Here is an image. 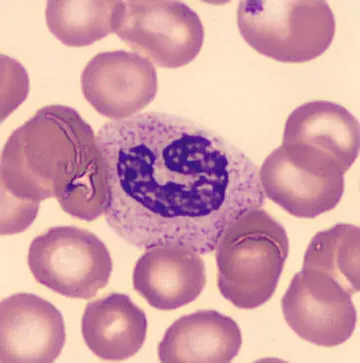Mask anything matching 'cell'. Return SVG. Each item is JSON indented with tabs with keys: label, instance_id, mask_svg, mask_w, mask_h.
I'll return each mask as SVG.
<instances>
[{
	"label": "cell",
	"instance_id": "6da1fadb",
	"mask_svg": "<svg viewBox=\"0 0 360 363\" xmlns=\"http://www.w3.org/2000/svg\"><path fill=\"white\" fill-rule=\"evenodd\" d=\"M109 228L138 250L174 245L208 255L225 229L265 204L259 169L218 133L189 118L143 112L104 123Z\"/></svg>",
	"mask_w": 360,
	"mask_h": 363
},
{
	"label": "cell",
	"instance_id": "9c48e42d",
	"mask_svg": "<svg viewBox=\"0 0 360 363\" xmlns=\"http://www.w3.org/2000/svg\"><path fill=\"white\" fill-rule=\"evenodd\" d=\"M80 84L90 106L113 121L136 116L152 104L158 91L152 60L126 50L97 53L84 67Z\"/></svg>",
	"mask_w": 360,
	"mask_h": 363
},
{
	"label": "cell",
	"instance_id": "ba28073f",
	"mask_svg": "<svg viewBox=\"0 0 360 363\" xmlns=\"http://www.w3.org/2000/svg\"><path fill=\"white\" fill-rule=\"evenodd\" d=\"M284 319L303 340L334 347L354 335L357 313L352 296L323 272H298L281 299Z\"/></svg>",
	"mask_w": 360,
	"mask_h": 363
},
{
	"label": "cell",
	"instance_id": "2e32d148",
	"mask_svg": "<svg viewBox=\"0 0 360 363\" xmlns=\"http://www.w3.org/2000/svg\"><path fill=\"white\" fill-rule=\"evenodd\" d=\"M360 231L339 223L313 236L306 248L303 269L323 272L352 296L359 291Z\"/></svg>",
	"mask_w": 360,
	"mask_h": 363
},
{
	"label": "cell",
	"instance_id": "3957f363",
	"mask_svg": "<svg viewBox=\"0 0 360 363\" xmlns=\"http://www.w3.org/2000/svg\"><path fill=\"white\" fill-rule=\"evenodd\" d=\"M288 253L286 228L262 207L247 211L216 245L220 294L240 309L264 306L276 291Z\"/></svg>",
	"mask_w": 360,
	"mask_h": 363
},
{
	"label": "cell",
	"instance_id": "7c38bea8",
	"mask_svg": "<svg viewBox=\"0 0 360 363\" xmlns=\"http://www.w3.org/2000/svg\"><path fill=\"white\" fill-rule=\"evenodd\" d=\"M242 345V331L232 318L216 311H199L167 328L157 355L164 363H227Z\"/></svg>",
	"mask_w": 360,
	"mask_h": 363
},
{
	"label": "cell",
	"instance_id": "9a60e30c",
	"mask_svg": "<svg viewBox=\"0 0 360 363\" xmlns=\"http://www.w3.org/2000/svg\"><path fill=\"white\" fill-rule=\"evenodd\" d=\"M118 0H50L46 4V26L69 48L94 45L113 33Z\"/></svg>",
	"mask_w": 360,
	"mask_h": 363
},
{
	"label": "cell",
	"instance_id": "30bf717a",
	"mask_svg": "<svg viewBox=\"0 0 360 363\" xmlns=\"http://www.w3.org/2000/svg\"><path fill=\"white\" fill-rule=\"evenodd\" d=\"M67 340L62 314L33 294H12L0 302V362L50 363Z\"/></svg>",
	"mask_w": 360,
	"mask_h": 363
},
{
	"label": "cell",
	"instance_id": "5b68a950",
	"mask_svg": "<svg viewBox=\"0 0 360 363\" xmlns=\"http://www.w3.org/2000/svg\"><path fill=\"white\" fill-rule=\"evenodd\" d=\"M113 33L162 68L186 67L204 43L201 17L175 0H118Z\"/></svg>",
	"mask_w": 360,
	"mask_h": 363
},
{
	"label": "cell",
	"instance_id": "52a82bcc",
	"mask_svg": "<svg viewBox=\"0 0 360 363\" xmlns=\"http://www.w3.org/2000/svg\"><path fill=\"white\" fill-rule=\"evenodd\" d=\"M281 146L287 158L308 174L344 177L359 155V123L334 102H306L287 118Z\"/></svg>",
	"mask_w": 360,
	"mask_h": 363
},
{
	"label": "cell",
	"instance_id": "8fae6325",
	"mask_svg": "<svg viewBox=\"0 0 360 363\" xmlns=\"http://www.w3.org/2000/svg\"><path fill=\"white\" fill-rule=\"evenodd\" d=\"M133 287L152 308L175 311L196 301L206 285L203 257L181 246L147 248L136 262Z\"/></svg>",
	"mask_w": 360,
	"mask_h": 363
},
{
	"label": "cell",
	"instance_id": "5bb4252c",
	"mask_svg": "<svg viewBox=\"0 0 360 363\" xmlns=\"http://www.w3.org/2000/svg\"><path fill=\"white\" fill-rule=\"evenodd\" d=\"M147 328L145 311L128 294L116 292L89 302L81 319L85 345L107 362H123L140 352Z\"/></svg>",
	"mask_w": 360,
	"mask_h": 363
},
{
	"label": "cell",
	"instance_id": "8992f818",
	"mask_svg": "<svg viewBox=\"0 0 360 363\" xmlns=\"http://www.w3.org/2000/svg\"><path fill=\"white\" fill-rule=\"evenodd\" d=\"M28 264L38 284L68 298L86 301L108 284L113 270L101 238L74 225L55 226L36 236Z\"/></svg>",
	"mask_w": 360,
	"mask_h": 363
},
{
	"label": "cell",
	"instance_id": "7a4b0ae2",
	"mask_svg": "<svg viewBox=\"0 0 360 363\" xmlns=\"http://www.w3.org/2000/svg\"><path fill=\"white\" fill-rule=\"evenodd\" d=\"M1 189L38 207L55 197L72 218L96 220L106 213L107 194L94 131L72 107H43L7 140Z\"/></svg>",
	"mask_w": 360,
	"mask_h": 363
},
{
	"label": "cell",
	"instance_id": "4fadbf2b",
	"mask_svg": "<svg viewBox=\"0 0 360 363\" xmlns=\"http://www.w3.org/2000/svg\"><path fill=\"white\" fill-rule=\"evenodd\" d=\"M265 197L298 218H315L335 208L344 194V177H315L296 167L281 146L259 170Z\"/></svg>",
	"mask_w": 360,
	"mask_h": 363
},
{
	"label": "cell",
	"instance_id": "277c9868",
	"mask_svg": "<svg viewBox=\"0 0 360 363\" xmlns=\"http://www.w3.org/2000/svg\"><path fill=\"white\" fill-rule=\"evenodd\" d=\"M237 28L260 55L279 62L303 63L330 48L337 21L322 0H243L238 4Z\"/></svg>",
	"mask_w": 360,
	"mask_h": 363
}]
</instances>
